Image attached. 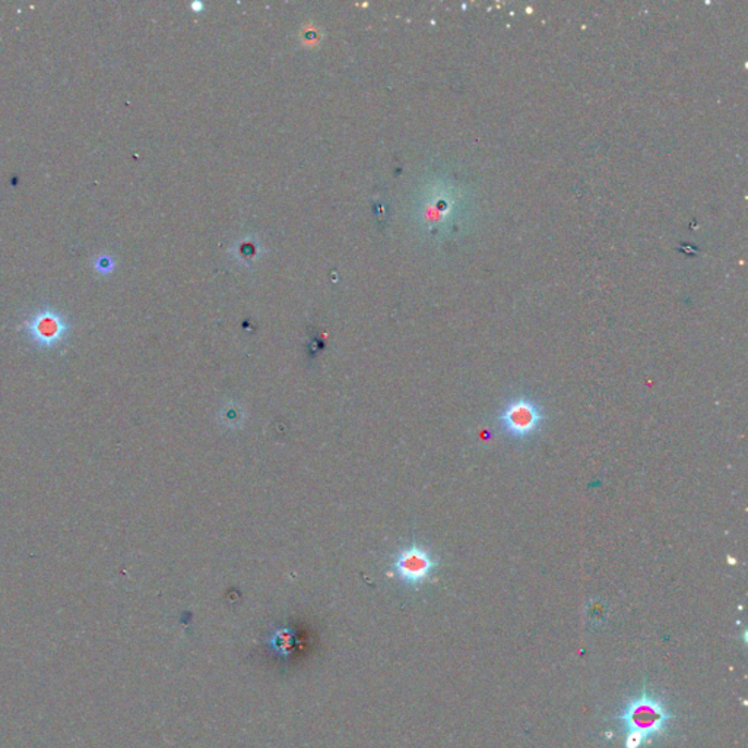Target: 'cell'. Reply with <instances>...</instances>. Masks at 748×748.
Masks as SVG:
<instances>
[{"label":"cell","mask_w":748,"mask_h":748,"mask_svg":"<svg viewBox=\"0 0 748 748\" xmlns=\"http://www.w3.org/2000/svg\"><path fill=\"white\" fill-rule=\"evenodd\" d=\"M617 720L626 728L624 747L640 748L649 738L664 734L674 715L658 696L642 691L626 703Z\"/></svg>","instance_id":"6da1fadb"},{"label":"cell","mask_w":748,"mask_h":748,"mask_svg":"<svg viewBox=\"0 0 748 748\" xmlns=\"http://www.w3.org/2000/svg\"><path fill=\"white\" fill-rule=\"evenodd\" d=\"M23 331L29 344L41 352H53L70 340V318L54 307H41L24 320Z\"/></svg>","instance_id":"7a4b0ae2"},{"label":"cell","mask_w":748,"mask_h":748,"mask_svg":"<svg viewBox=\"0 0 748 748\" xmlns=\"http://www.w3.org/2000/svg\"><path fill=\"white\" fill-rule=\"evenodd\" d=\"M438 566L439 560L431 554V551L414 542L397 551L393 557L392 572L402 584L418 588L429 583Z\"/></svg>","instance_id":"3957f363"},{"label":"cell","mask_w":748,"mask_h":748,"mask_svg":"<svg viewBox=\"0 0 748 748\" xmlns=\"http://www.w3.org/2000/svg\"><path fill=\"white\" fill-rule=\"evenodd\" d=\"M545 421V414L536 401L527 396L513 397L500 413L499 422L504 433L516 440L532 438Z\"/></svg>","instance_id":"277c9868"},{"label":"cell","mask_w":748,"mask_h":748,"mask_svg":"<svg viewBox=\"0 0 748 748\" xmlns=\"http://www.w3.org/2000/svg\"><path fill=\"white\" fill-rule=\"evenodd\" d=\"M94 268H96L98 273H102V275H109V273L114 271V259L107 255L98 256Z\"/></svg>","instance_id":"5b68a950"}]
</instances>
